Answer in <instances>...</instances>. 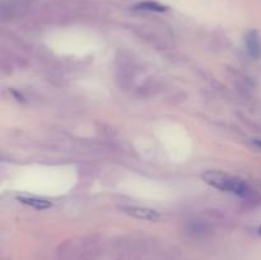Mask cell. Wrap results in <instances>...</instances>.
Returning <instances> with one entry per match:
<instances>
[{
    "label": "cell",
    "mask_w": 261,
    "mask_h": 260,
    "mask_svg": "<svg viewBox=\"0 0 261 260\" xmlns=\"http://www.w3.org/2000/svg\"><path fill=\"white\" fill-rule=\"evenodd\" d=\"M201 177L208 185L213 186L218 190L227 191V193L234 194V195L242 196V198L250 194L249 184L240 177L226 175V173L218 172V171H208Z\"/></svg>",
    "instance_id": "6da1fadb"
},
{
    "label": "cell",
    "mask_w": 261,
    "mask_h": 260,
    "mask_svg": "<svg viewBox=\"0 0 261 260\" xmlns=\"http://www.w3.org/2000/svg\"><path fill=\"white\" fill-rule=\"evenodd\" d=\"M122 212L130 217H134L138 219H144V221L155 222L160 219V213L157 211H153L150 208H142V206H132V205H124L121 206Z\"/></svg>",
    "instance_id": "7a4b0ae2"
},
{
    "label": "cell",
    "mask_w": 261,
    "mask_h": 260,
    "mask_svg": "<svg viewBox=\"0 0 261 260\" xmlns=\"http://www.w3.org/2000/svg\"><path fill=\"white\" fill-rule=\"evenodd\" d=\"M33 0H3L2 3V14L5 15H14L17 13L23 12L27 9Z\"/></svg>",
    "instance_id": "3957f363"
},
{
    "label": "cell",
    "mask_w": 261,
    "mask_h": 260,
    "mask_svg": "<svg viewBox=\"0 0 261 260\" xmlns=\"http://www.w3.org/2000/svg\"><path fill=\"white\" fill-rule=\"evenodd\" d=\"M245 43L249 55L252 59H259L261 56V38L257 31H249L245 37Z\"/></svg>",
    "instance_id": "277c9868"
},
{
    "label": "cell",
    "mask_w": 261,
    "mask_h": 260,
    "mask_svg": "<svg viewBox=\"0 0 261 260\" xmlns=\"http://www.w3.org/2000/svg\"><path fill=\"white\" fill-rule=\"evenodd\" d=\"M18 200L20 203L25 204L28 206H32V208L37 209V211H43V209H48L53 206V203L47 199L43 198H38V196H33V195H20L18 196Z\"/></svg>",
    "instance_id": "5b68a950"
},
{
    "label": "cell",
    "mask_w": 261,
    "mask_h": 260,
    "mask_svg": "<svg viewBox=\"0 0 261 260\" xmlns=\"http://www.w3.org/2000/svg\"><path fill=\"white\" fill-rule=\"evenodd\" d=\"M168 8L166 7V5L161 4V3L158 2H152V0L140 2L134 7V10H148V12H155V13H163Z\"/></svg>",
    "instance_id": "8992f818"
},
{
    "label": "cell",
    "mask_w": 261,
    "mask_h": 260,
    "mask_svg": "<svg viewBox=\"0 0 261 260\" xmlns=\"http://www.w3.org/2000/svg\"><path fill=\"white\" fill-rule=\"evenodd\" d=\"M254 145H255V147L259 148V149H261V139H255L254 140Z\"/></svg>",
    "instance_id": "52a82bcc"
},
{
    "label": "cell",
    "mask_w": 261,
    "mask_h": 260,
    "mask_svg": "<svg viewBox=\"0 0 261 260\" xmlns=\"http://www.w3.org/2000/svg\"><path fill=\"white\" fill-rule=\"evenodd\" d=\"M257 233L261 235V224L259 226V228H257Z\"/></svg>",
    "instance_id": "ba28073f"
}]
</instances>
